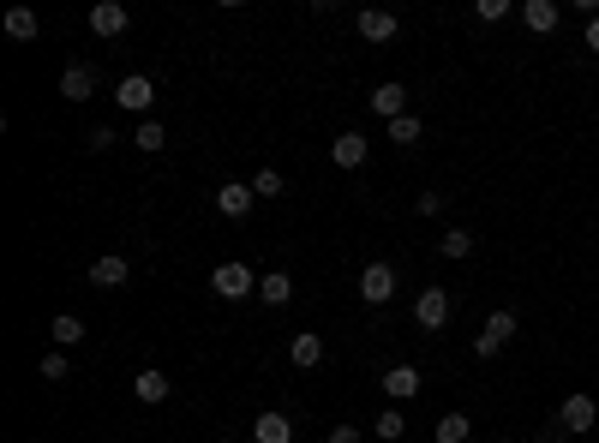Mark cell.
<instances>
[{
    "mask_svg": "<svg viewBox=\"0 0 599 443\" xmlns=\"http://www.w3.org/2000/svg\"><path fill=\"white\" fill-rule=\"evenodd\" d=\"M210 288H216V300H246V294H258V276L240 258H228V264L210 270Z\"/></svg>",
    "mask_w": 599,
    "mask_h": 443,
    "instance_id": "1",
    "label": "cell"
},
{
    "mask_svg": "<svg viewBox=\"0 0 599 443\" xmlns=\"http://www.w3.org/2000/svg\"><path fill=\"white\" fill-rule=\"evenodd\" d=\"M360 300H366V306H390V300H396V264L372 258V264L360 270Z\"/></svg>",
    "mask_w": 599,
    "mask_h": 443,
    "instance_id": "2",
    "label": "cell"
},
{
    "mask_svg": "<svg viewBox=\"0 0 599 443\" xmlns=\"http://www.w3.org/2000/svg\"><path fill=\"white\" fill-rule=\"evenodd\" d=\"M510 336H516V312H510V306H498V312L486 318V330L474 336V354H480V360H492V354H504V348H510Z\"/></svg>",
    "mask_w": 599,
    "mask_h": 443,
    "instance_id": "3",
    "label": "cell"
},
{
    "mask_svg": "<svg viewBox=\"0 0 599 443\" xmlns=\"http://www.w3.org/2000/svg\"><path fill=\"white\" fill-rule=\"evenodd\" d=\"M558 426L576 438V432H594L599 426V402L588 396V390H576V396H564V408H558Z\"/></svg>",
    "mask_w": 599,
    "mask_h": 443,
    "instance_id": "4",
    "label": "cell"
},
{
    "mask_svg": "<svg viewBox=\"0 0 599 443\" xmlns=\"http://www.w3.org/2000/svg\"><path fill=\"white\" fill-rule=\"evenodd\" d=\"M252 204H258L252 180H228V186H216V216H228V222H246V216H252Z\"/></svg>",
    "mask_w": 599,
    "mask_h": 443,
    "instance_id": "5",
    "label": "cell"
},
{
    "mask_svg": "<svg viewBox=\"0 0 599 443\" xmlns=\"http://www.w3.org/2000/svg\"><path fill=\"white\" fill-rule=\"evenodd\" d=\"M114 102H120V108H126V114H144V108H150V102H156V84H150V78H144V72H126V78H120V84H114Z\"/></svg>",
    "mask_w": 599,
    "mask_h": 443,
    "instance_id": "6",
    "label": "cell"
},
{
    "mask_svg": "<svg viewBox=\"0 0 599 443\" xmlns=\"http://www.w3.org/2000/svg\"><path fill=\"white\" fill-rule=\"evenodd\" d=\"M414 324H420V330H444V324H450V294H444V288H420Z\"/></svg>",
    "mask_w": 599,
    "mask_h": 443,
    "instance_id": "7",
    "label": "cell"
},
{
    "mask_svg": "<svg viewBox=\"0 0 599 443\" xmlns=\"http://www.w3.org/2000/svg\"><path fill=\"white\" fill-rule=\"evenodd\" d=\"M372 114H378L384 126H390V120H402V114H414V108H408V84H396V78H390V84H378V90H372Z\"/></svg>",
    "mask_w": 599,
    "mask_h": 443,
    "instance_id": "8",
    "label": "cell"
},
{
    "mask_svg": "<svg viewBox=\"0 0 599 443\" xmlns=\"http://www.w3.org/2000/svg\"><path fill=\"white\" fill-rule=\"evenodd\" d=\"M126 24H132V12H126L120 0H96V6H90V30H96V36H120Z\"/></svg>",
    "mask_w": 599,
    "mask_h": 443,
    "instance_id": "9",
    "label": "cell"
},
{
    "mask_svg": "<svg viewBox=\"0 0 599 443\" xmlns=\"http://www.w3.org/2000/svg\"><path fill=\"white\" fill-rule=\"evenodd\" d=\"M354 24H360V36H366V42H390V36L402 30V18H396V12H384V6H366Z\"/></svg>",
    "mask_w": 599,
    "mask_h": 443,
    "instance_id": "10",
    "label": "cell"
},
{
    "mask_svg": "<svg viewBox=\"0 0 599 443\" xmlns=\"http://www.w3.org/2000/svg\"><path fill=\"white\" fill-rule=\"evenodd\" d=\"M366 156H372V138H366V132H342V138L330 144V162H336V168H360Z\"/></svg>",
    "mask_w": 599,
    "mask_h": 443,
    "instance_id": "11",
    "label": "cell"
},
{
    "mask_svg": "<svg viewBox=\"0 0 599 443\" xmlns=\"http://www.w3.org/2000/svg\"><path fill=\"white\" fill-rule=\"evenodd\" d=\"M558 18H564V6H558V0H528V6H522V24H528L534 36H552V30H558Z\"/></svg>",
    "mask_w": 599,
    "mask_h": 443,
    "instance_id": "12",
    "label": "cell"
},
{
    "mask_svg": "<svg viewBox=\"0 0 599 443\" xmlns=\"http://www.w3.org/2000/svg\"><path fill=\"white\" fill-rule=\"evenodd\" d=\"M384 396L390 402H414L420 396V366H390L384 372Z\"/></svg>",
    "mask_w": 599,
    "mask_h": 443,
    "instance_id": "13",
    "label": "cell"
},
{
    "mask_svg": "<svg viewBox=\"0 0 599 443\" xmlns=\"http://www.w3.org/2000/svg\"><path fill=\"white\" fill-rule=\"evenodd\" d=\"M168 390H174V384H168V372H156V366H144V372L132 378V396H138L144 408H156V402H168Z\"/></svg>",
    "mask_w": 599,
    "mask_h": 443,
    "instance_id": "14",
    "label": "cell"
},
{
    "mask_svg": "<svg viewBox=\"0 0 599 443\" xmlns=\"http://www.w3.org/2000/svg\"><path fill=\"white\" fill-rule=\"evenodd\" d=\"M252 443H294V420H288V414H276V408H270V414H258V420H252Z\"/></svg>",
    "mask_w": 599,
    "mask_h": 443,
    "instance_id": "15",
    "label": "cell"
},
{
    "mask_svg": "<svg viewBox=\"0 0 599 443\" xmlns=\"http://www.w3.org/2000/svg\"><path fill=\"white\" fill-rule=\"evenodd\" d=\"M126 276H132V264H126V258H114V252L90 264V288H126Z\"/></svg>",
    "mask_w": 599,
    "mask_h": 443,
    "instance_id": "16",
    "label": "cell"
},
{
    "mask_svg": "<svg viewBox=\"0 0 599 443\" xmlns=\"http://www.w3.org/2000/svg\"><path fill=\"white\" fill-rule=\"evenodd\" d=\"M288 360H294L300 372H312V366H324V336H312V330H300V336L288 342Z\"/></svg>",
    "mask_w": 599,
    "mask_h": 443,
    "instance_id": "17",
    "label": "cell"
},
{
    "mask_svg": "<svg viewBox=\"0 0 599 443\" xmlns=\"http://www.w3.org/2000/svg\"><path fill=\"white\" fill-rule=\"evenodd\" d=\"M90 90H96V72H90V66H66V72H60V96H66V102H90Z\"/></svg>",
    "mask_w": 599,
    "mask_h": 443,
    "instance_id": "18",
    "label": "cell"
},
{
    "mask_svg": "<svg viewBox=\"0 0 599 443\" xmlns=\"http://www.w3.org/2000/svg\"><path fill=\"white\" fill-rule=\"evenodd\" d=\"M258 300H264V306H288V300H294V276H288V270L258 276Z\"/></svg>",
    "mask_w": 599,
    "mask_h": 443,
    "instance_id": "19",
    "label": "cell"
},
{
    "mask_svg": "<svg viewBox=\"0 0 599 443\" xmlns=\"http://www.w3.org/2000/svg\"><path fill=\"white\" fill-rule=\"evenodd\" d=\"M132 150H144V156L168 150V126H162V120H138V132H132Z\"/></svg>",
    "mask_w": 599,
    "mask_h": 443,
    "instance_id": "20",
    "label": "cell"
},
{
    "mask_svg": "<svg viewBox=\"0 0 599 443\" xmlns=\"http://www.w3.org/2000/svg\"><path fill=\"white\" fill-rule=\"evenodd\" d=\"M36 30H42V18H36L30 6H12V12H6V36H12V42H30Z\"/></svg>",
    "mask_w": 599,
    "mask_h": 443,
    "instance_id": "21",
    "label": "cell"
},
{
    "mask_svg": "<svg viewBox=\"0 0 599 443\" xmlns=\"http://www.w3.org/2000/svg\"><path fill=\"white\" fill-rule=\"evenodd\" d=\"M438 252H444L450 264H462V258L474 252V234H468V228H444V234H438Z\"/></svg>",
    "mask_w": 599,
    "mask_h": 443,
    "instance_id": "22",
    "label": "cell"
},
{
    "mask_svg": "<svg viewBox=\"0 0 599 443\" xmlns=\"http://www.w3.org/2000/svg\"><path fill=\"white\" fill-rule=\"evenodd\" d=\"M432 438L438 443H468L474 438V426H468V414H444V420L432 426Z\"/></svg>",
    "mask_w": 599,
    "mask_h": 443,
    "instance_id": "23",
    "label": "cell"
},
{
    "mask_svg": "<svg viewBox=\"0 0 599 443\" xmlns=\"http://www.w3.org/2000/svg\"><path fill=\"white\" fill-rule=\"evenodd\" d=\"M48 336H54V348H78V342H84V324H78L72 312H60V318L48 324Z\"/></svg>",
    "mask_w": 599,
    "mask_h": 443,
    "instance_id": "24",
    "label": "cell"
},
{
    "mask_svg": "<svg viewBox=\"0 0 599 443\" xmlns=\"http://www.w3.org/2000/svg\"><path fill=\"white\" fill-rule=\"evenodd\" d=\"M372 438H384V443L408 438V420H402V408H384V414H378V426H372Z\"/></svg>",
    "mask_w": 599,
    "mask_h": 443,
    "instance_id": "25",
    "label": "cell"
},
{
    "mask_svg": "<svg viewBox=\"0 0 599 443\" xmlns=\"http://www.w3.org/2000/svg\"><path fill=\"white\" fill-rule=\"evenodd\" d=\"M36 372H42L48 384H66V372H72V366H66V348H48V354L36 360Z\"/></svg>",
    "mask_w": 599,
    "mask_h": 443,
    "instance_id": "26",
    "label": "cell"
},
{
    "mask_svg": "<svg viewBox=\"0 0 599 443\" xmlns=\"http://www.w3.org/2000/svg\"><path fill=\"white\" fill-rule=\"evenodd\" d=\"M252 192H258V198H282V192H288V180H282L276 168H258V174H252Z\"/></svg>",
    "mask_w": 599,
    "mask_h": 443,
    "instance_id": "27",
    "label": "cell"
},
{
    "mask_svg": "<svg viewBox=\"0 0 599 443\" xmlns=\"http://www.w3.org/2000/svg\"><path fill=\"white\" fill-rule=\"evenodd\" d=\"M390 144H420V114H402V120H390Z\"/></svg>",
    "mask_w": 599,
    "mask_h": 443,
    "instance_id": "28",
    "label": "cell"
},
{
    "mask_svg": "<svg viewBox=\"0 0 599 443\" xmlns=\"http://www.w3.org/2000/svg\"><path fill=\"white\" fill-rule=\"evenodd\" d=\"M114 144H120V138H114V126H96V132L84 138V150H90V156H102V150H114Z\"/></svg>",
    "mask_w": 599,
    "mask_h": 443,
    "instance_id": "29",
    "label": "cell"
},
{
    "mask_svg": "<svg viewBox=\"0 0 599 443\" xmlns=\"http://www.w3.org/2000/svg\"><path fill=\"white\" fill-rule=\"evenodd\" d=\"M414 210H420V222L444 216V192H420V198H414Z\"/></svg>",
    "mask_w": 599,
    "mask_h": 443,
    "instance_id": "30",
    "label": "cell"
},
{
    "mask_svg": "<svg viewBox=\"0 0 599 443\" xmlns=\"http://www.w3.org/2000/svg\"><path fill=\"white\" fill-rule=\"evenodd\" d=\"M480 18H486V24H498V18H510V0H480Z\"/></svg>",
    "mask_w": 599,
    "mask_h": 443,
    "instance_id": "31",
    "label": "cell"
},
{
    "mask_svg": "<svg viewBox=\"0 0 599 443\" xmlns=\"http://www.w3.org/2000/svg\"><path fill=\"white\" fill-rule=\"evenodd\" d=\"M330 443H360V426H336V432H330Z\"/></svg>",
    "mask_w": 599,
    "mask_h": 443,
    "instance_id": "32",
    "label": "cell"
},
{
    "mask_svg": "<svg viewBox=\"0 0 599 443\" xmlns=\"http://www.w3.org/2000/svg\"><path fill=\"white\" fill-rule=\"evenodd\" d=\"M582 42H588V48H594V54H599V18H588V30H582Z\"/></svg>",
    "mask_w": 599,
    "mask_h": 443,
    "instance_id": "33",
    "label": "cell"
},
{
    "mask_svg": "<svg viewBox=\"0 0 599 443\" xmlns=\"http://www.w3.org/2000/svg\"><path fill=\"white\" fill-rule=\"evenodd\" d=\"M534 443H570V432L558 426V432H540V438H534Z\"/></svg>",
    "mask_w": 599,
    "mask_h": 443,
    "instance_id": "34",
    "label": "cell"
}]
</instances>
